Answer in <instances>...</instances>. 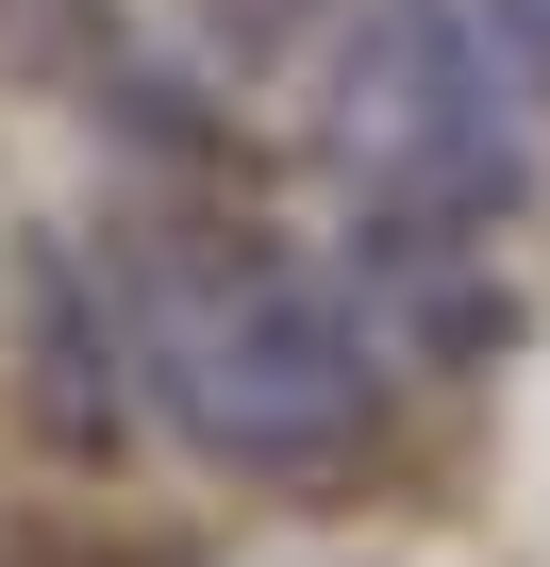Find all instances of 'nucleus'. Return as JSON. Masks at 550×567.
<instances>
[{
	"mask_svg": "<svg viewBox=\"0 0 550 567\" xmlns=\"http://www.w3.org/2000/svg\"><path fill=\"white\" fill-rule=\"evenodd\" d=\"M200 18H217V68H301V34L334 0H200Z\"/></svg>",
	"mask_w": 550,
	"mask_h": 567,
	"instance_id": "nucleus-5",
	"label": "nucleus"
},
{
	"mask_svg": "<svg viewBox=\"0 0 550 567\" xmlns=\"http://www.w3.org/2000/svg\"><path fill=\"white\" fill-rule=\"evenodd\" d=\"M318 151L367 217H517L533 184V117H517V68L484 51L467 0H351L318 34Z\"/></svg>",
	"mask_w": 550,
	"mask_h": 567,
	"instance_id": "nucleus-2",
	"label": "nucleus"
},
{
	"mask_svg": "<svg viewBox=\"0 0 550 567\" xmlns=\"http://www.w3.org/2000/svg\"><path fill=\"white\" fill-rule=\"evenodd\" d=\"M18 384H34V417L68 434V451H117V401H134V334H117V301L84 284V250H18Z\"/></svg>",
	"mask_w": 550,
	"mask_h": 567,
	"instance_id": "nucleus-3",
	"label": "nucleus"
},
{
	"mask_svg": "<svg viewBox=\"0 0 550 567\" xmlns=\"http://www.w3.org/2000/svg\"><path fill=\"white\" fill-rule=\"evenodd\" d=\"M117 334H134V384L217 467H351L401 401L351 284H318L301 250H250V234H151L117 284Z\"/></svg>",
	"mask_w": 550,
	"mask_h": 567,
	"instance_id": "nucleus-1",
	"label": "nucleus"
},
{
	"mask_svg": "<svg viewBox=\"0 0 550 567\" xmlns=\"http://www.w3.org/2000/svg\"><path fill=\"white\" fill-rule=\"evenodd\" d=\"M117 34H101V0H0V68L18 84H84Z\"/></svg>",
	"mask_w": 550,
	"mask_h": 567,
	"instance_id": "nucleus-4",
	"label": "nucleus"
},
{
	"mask_svg": "<svg viewBox=\"0 0 550 567\" xmlns=\"http://www.w3.org/2000/svg\"><path fill=\"white\" fill-rule=\"evenodd\" d=\"M500 18H517V51H550V0H500Z\"/></svg>",
	"mask_w": 550,
	"mask_h": 567,
	"instance_id": "nucleus-6",
	"label": "nucleus"
}]
</instances>
